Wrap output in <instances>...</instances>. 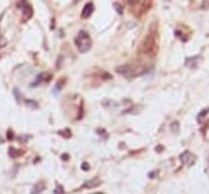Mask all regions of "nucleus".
<instances>
[{
	"instance_id": "obj_1",
	"label": "nucleus",
	"mask_w": 209,
	"mask_h": 194,
	"mask_svg": "<svg viewBox=\"0 0 209 194\" xmlns=\"http://www.w3.org/2000/svg\"><path fill=\"white\" fill-rule=\"evenodd\" d=\"M75 44H76V47L79 49L80 53H85L92 47V40L85 30H80L79 34L76 36V39H75Z\"/></svg>"
},
{
	"instance_id": "obj_2",
	"label": "nucleus",
	"mask_w": 209,
	"mask_h": 194,
	"mask_svg": "<svg viewBox=\"0 0 209 194\" xmlns=\"http://www.w3.org/2000/svg\"><path fill=\"white\" fill-rule=\"evenodd\" d=\"M158 50V46H156V39H155L152 34L146 36V39L143 40L142 43V52L146 56H153Z\"/></svg>"
},
{
	"instance_id": "obj_3",
	"label": "nucleus",
	"mask_w": 209,
	"mask_h": 194,
	"mask_svg": "<svg viewBox=\"0 0 209 194\" xmlns=\"http://www.w3.org/2000/svg\"><path fill=\"white\" fill-rule=\"evenodd\" d=\"M180 161H182L183 166H192L195 163V156L192 153H189V151H185V153L180 154Z\"/></svg>"
},
{
	"instance_id": "obj_4",
	"label": "nucleus",
	"mask_w": 209,
	"mask_h": 194,
	"mask_svg": "<svg viewBox=\"0 0 209 194\" xmlns=\"http://www.w3.org/2000/svg\"><path fill=\"white\" fill-rule=\"evenodd\" d=\"M116 73H119V74H122V76H131V73H132V66H129V64L119 66V67H116Z\"/></svg>"
},
{
	"instance_id": "obj_5",
	"label": "nucleus",
	"mask_w": 209,
	"mask_h": 194,
	"mask_svg": "<svg viewBox=\"0 0 209 194\" xmlns=\"http://www.w3.org/2000/svg\"><path fill=\"white\" fill-rule=\"evenodd\" d=\"M23 6H24V9H22L23 14H24V19H29V17H32V14H33V9L30 7V4L27 3V1H20Z\"/></svg>"
},
{
	"instance_id": "obj_6",
	"label": "nucleus",
	"mask_w": 209,
	"mask_h": 194,
	"mask_svg": "<svg viewBox=\"0 0 209 194\" xmlns=\"http://www.w3.org/2000/svg\"><path fill=\"white\" fill-rule=\"evenodd\" d=\"M92 13H93V4H92V3H88V4L85 6L83 11H82V17H83V19H88Z\"/></svg>"
},
{
	"instance_id": "obj_7",
	"label": "nucleus",
	"mask_w": 209,
	"mask_h": 194,
	"mask_svg": "<svg viewBox=\"0 0 209 194\" xmlns=\"http://www.w3.org/2000/svg\"><path fill=\"white\" fill-rule=\"evenodd\" d=\"M100 184V180H98V178H93V180H90V181H88V183H85L83 186H82V188H89V187H96V186H99Z\"/></svg>"
},
{
	"instance_id": "obj_8",
	"label": "nucleus",
	"mask_w": 209,
	"mask_h": 194,
	"mask_svg": "<svg viewBox=\"0 0 209 194\" xmlns=\"http://www.w3.org/2000/svg\"><path fill=\"white\" fill-rule=\"evenodd\" d=\"M23 151L17 150V149H14V147H10L9 149V154H10V157H17V156H20Z\"/></svg>"
},
{
	"instance_id": "obj_9",
	"label": "nucleus",
	"mask_w": 209,
	"mask_h": 194,
	"mask_svg": "<svg viewBox=\"0 0 209 194\" xmlns=\"http://www.w3.org/2000/svg\"><path fill=\"white\" fill-rule=\"evenodd\" d=\"M43 188H44V183L43 181H40L39 184H36V186H34L33 194H37V193H40V191H43Z\"/></svg>"
},
{
	"instance_id": "obj_10",
	"label": "nucleus",
	"mask_w": 209,
	"mask_h": 194,
	"mask_svg": "<svg viewBox=\"0 0 209 194\" xmlns=\"http://www.w3.org/2000/svg\"><path fill=\"white\" fill-rule=\"evenodd\" d=\"M142 11H146L149 7H151V0H143V3H142Z\"/></svg>"
},
{
	"instance_id": "obj_11",
	"label": "nucleus",
	"mask_w": 209,
	"mask_h": 194,
	"mask_svg": "<svg viewBox=\"0 0 209 194\" xmlns=\"http://www.w3.org/2000/svg\"><path fill=\"white\" fill-rule=\"evenodd\" d=\"M208 113H209V107L205 108V110H202V111H200V114H198V121H202V119H203Z\"/></svg>"
},
{
	"instance_id": "obj_12",
	"label": "nucleus",
	"mask_w": 209,
	"mask_h": 194,
	"mask_svg": "<svg viewBox=\"0 0 209 194\" xmlns=\"http://www.w3.org/2000/svg\"><path fill=\"white\" fill-rule=\"evenodd\" d=\"M59 134L60 136H63V137H66V139H69L70 136H72V133H70V130L66 129V130H62V131H59Z\"/></svg>"
},
{
	"instance_id": "obj_13",
	"label": "nucleus",
	"mask_w": 209,
	"mask_h": 194,
	"mask_svg": "<svg viewBox=\"0 0 209 194\" xmlns=\"http://www.w3.org/2000/svg\"><path fill=\"white\" fill-rule=\"evenodd\" d=\"M170 129H172L173 133H178V131H179V123H178V121H173L172 126H170Z\"/></svg>"
},
{
	"instance_id": "obj_14",
	"label": "nucleus",
	"mask_w": 209,
	"mask_h": 194,
	"mask_svg": "<svg viewBox=\"0 0 209 194\" xmlns=\"http://www.w3.org/2000/svg\"><path fill=\"white\" fill-rule=\"evenodd\" d=\"M115 9H116L118 13H122L123 11V6H122L121 3H115Z\"/></svg>"
},
{
	"instance_id": "obj_15",
	"label": "nucleus",
	"mask_w": 209,
	"mask_h": 194,
	"mask_svg": "<svg viewBox=\"0 0 209 194\" xmlns=\"http://www.w3.org/2000/svg\"><path fill=\"white\" fill-rule=\"evenodd\" d=\"M55 193L56 194H65V190H63V187L57 186V187H56V190H55Z\"/></svg>"
},
{
	"instance_id": "obj_16",
	"label": "nucleus",
	"mask_w": 209,
	"mask_h": 194,
	"mask_svg": "<svg viewBox=\"0 0 209 194\" xmlns=\"http://www.w3.org/2000/svg\"><path fill=\"white\" fill-rule=\"evenodd\" d=\"M26 104H27V106H30V107L37 108V104H36L34 101H30V100H26Z\"/></svg>"
},
{
	"instance_id": "obj_17",
	"label": "nucleus",
	"mask_w": 209,
	"mask_h": 194,
	"mask_svg": "<svg viewBox=\"0 0 209 194\" xmlns=\"http://www.w3.org/2000/svg\"><path fill=\"white\" fill-rule=\"evenodd\" d=\"M82 170L88 171V170H89V164H88V163H83V164H82Z\"/></svg>"
},
{
	"instance_id": "obj_18",
	"label": "nucleus",
	"mask_w": 209,
	"mask_h": 194,
	"mask_svg": "<svg viewBox=\"0 0 209 194\" xmlns=\"http://www.w3.org/2000/svg\"><path fill=\"white\" fill-rule=\"evenodd\" d=\"M156 174H158L156 171H151L149 173V178H155V176H156Z\"/></svg>"
},
{
	"instance_id": "obj_19",
	"label": "nucleus",
	"mask_w": 209,
	"mask_h": 194,
	"mask_svg": "<svg viewBox=\"0 0 209 194\" xmlns=\"http://www.w3.org/2000/svg\"><path fill=\"white\" fill-rule=\"evenodd\" d=\"M7 137H9V139H13V131H11V130H9V133H7Z\"/></svg>"
},
{
	"instance_id": "obj_20",
	"label": "nucleus",
	"mask_w": 209,
	"mask_h": 194,
	"mask_svg": "<svg viewBox=\"0 0 209 194\" xmlns=\"http://www.w3.org/2000/svg\"><path fill=\"white\" fill-rule=\"evenodd\" d=\"M163 150V147H162V146H159V147H156V151H159V153H160V151Z\"/></svg>"
},
{
	"instance_id": "obj_21",
	"label": "nucleus",
	"mask_w": 209,
	"mask_h": 194,
	"mask_svg": "<svg viewBox=\"0 0 209 194\" xmlns=\"http://www.w3.org/2000/svg\"><path fill=\"white\" fill-rule=\"evenodd\" d=\"M62 159H63V160H69V156H67V154H63Z\"/></svg>"
},
{
	"instance_id": "obj_22",
	"label": "nucleus",
	"mask_w": 209,
	"mask_h": 194,
	"mask_svg": "<svg viewBox=\"0 0 209 194\" xmlns=\"http://www.w3.org/2000/svg\"><path fill=\"white\" fill-rule=\"evenodd\" d=\"M129 1V4H132V6H135V3H136V0H128Z\"/></svg>"
},
{
	"instance_id": "obj_23",
	"label": "nucleus",
	"mask_w": 209,
	"mask_h": 194,
	"mask_svg": "<svg viewBox=\"0 0 209 194\" xmlns=\"http://www.w3.org/2000/svg\"><path fill=\"white\" fill-rule=\"evenodd\" d=\"M95 194H103V193H95Z\"/></svg>"
}]
</instances>
